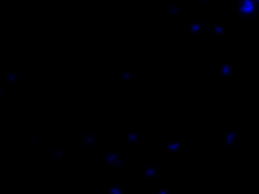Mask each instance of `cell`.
<instances>
[{
    "label": "cell",
    "instance_id": "15",
    "mask_svg": "<svg viewBox=\"0 0 259 194\" xmlns=\"http://www.w3.org/2000/svg\"><path fill=\"white\" fill-rule=\"evenodd\" d=\"M156 194H170V190L169 189H163L160 190L156 193Z\"/></svg>",
    "mask_w": 259,
    "mask_h": 194
},
{
    "label": "cell",
    "instance_id": "9",
    "mask_svg": "<svg viewBox=\"0 0 259 194\" xmlns=\"http://www.w3.org/2000/svg\"><path fill=\"white\" fill-rule=\"evenodd\" d=\"M212 30H213V32L216 35H224L225 34L226 29L224 28V27L223 25H214L212 28Z\"/></svg>",
    "mask_w": 259,
    "mask_h": 194
},
{
    "label": "cell",
    "instance_id": "10",
    "mask_svg": "<svg viewBox=\"0 0 259 194\" xmlns=\"http://www.w3.org/2000/svg\"><path fill=\"white\" fill-rule=\"evenodd\" d=\"M109 194H124L122 187L118 184L109 187Z\"/></svg>",
    "mask_w": 259,
    "mask_h": 194
},
{
    "label": "cell",
    "instance_id": "11",
    "mask_svg": "<svg viewBox=\"0 0 259 194\" xmlns=\"http://www.w3.org/2000/svg\"><path fill=\"white\" fill-rule=\"evenodd\" d=\"M96 137L94 135H84V143L86 146H91V144L94 143V141L95 140Z\"/></svg>",
    "mask_w": 259,
    "mask_h": 194
},
{
    "label": "cell",
    "instance_id": "12",
    "mask_svg": "<svg viewBox=\"0 0 259 194\" xmlns=\"http://www.w3.org/2000/svg\"><path fill=\"white\" fill-rule=\"evenodd\" d=\"M132 75H133V73L130 71H126L123 72V74L121 76V79L123 81V82H129L130 80L132 78Z\"/></svg>",
    "mask_w": 259,
    "mask_h": 194
},
{
    "label": "cell",
    "instance_id": "4",
    "mask_svg": "<svg viewBox=\"0 0 259 194\" xmlns=\"http://www.w3.org/2000/svg\"><path fill=\"white\" fill-rule=\"evenodd\" d=\"M204 26L201 22H195L188 25V31L196 35H202L204 34Z\"/></svg>",
    "mask_w": 259,
    "mask_h": 194
},
{
    "label": "cell",
    "instance_id": "5",
    "mask_svg": "<svg viewBox=\"0 0 259 194\" xmlns=\"http://www.w3.org/2000/svg\"><path fill=\"white\" fill-rule=\"evenodd\" d=\"M182 146H183L182 143H179V142L172 141L167 145V149L171 152H178L181 150Z\"/></svg>",
    "mask_w": 259,
    "mask_h": 194
},
{
    "label": "cell",
    "instance_id": "13",
    "mask_svg": "<svg viewBox=\"0 0 259 194\" xmlns=\"http://www.w3.org/2000/svg\"><path fill=\"white\" fill-rule=\"evenodd\" d=\"M18 73L15 72L10 71L7 74V79L9 82H14L18 78Z\"/></svg>",
    "mask_w": 259,
    "mask_h": 194
},
{
    "label": "cell",
    "instance_id": "14",
    "mask_svg": "<svg viewBox=\"0 0 259 194\" xmlns=\"http://www.w3.org/2000/svg\"><path fill=\"white\" fill-rule=\"evenodd\" d=\"M170 12L172 15H176V14H178L180 12V9L178 6H172L170 9Z\"/></svg>",
    "mask_w": 259,
    "mask_h": 194
},
{
    "label": "cell",
    "instance_id": "8",
    "mask_svg": "<svg viewBox=\"0 0 259 194\" xmlns=\"http://www.w3.org/2000/svg\"><path fill=\"white\" fill-rule=\"evenodd\" d=\"M139 134L135 132V131H130L127 135V141L130 144H134L136 143L139 141Z\"/></svg>",
    "mask_w": 259,
    "mask_h": 194
},
{
    "label": "cell",
    "instance_id": "6",
    "mask_svg": "<svg viewBox=\"0 0 259 194\" xmlns=\"http://www.w3.org/2000/svg\"><path fill=\"white\" fill-rule=\"evenodd\" d=\"M236 137V131L235 130H232V131H229L228 133H227L225 136V139H224V143L227 146H232L233 143H234L235 139Z\"/></svg>",
    "mask_w": 259,
    "mask_h": 194
},
{
    "label": "cell",
    "instance_id": "7",
    "mask_svg": "<svg viewBox=\"0 0 259 194\" xmlns=\"http://www.w3.org/2000/svg\"><path fill=\"white\" fill-rule=\"evenodd\" d=\"M157 175V169L154 166H147L144 167V177L146 178H154Z\"/></svg>",
    "mask_w": 259,
    "mask_h": 194
},
{
    "label": "cell",
    "instance_id": "2",
    "mask_svg": "<svg viewBox=\"0 0 259 194\" xmlns=\"http://www.w3.org/2000/svg\"><path fill=\"white\" fill-rule=\"evenodd\" d=\"M106 161L108 164L114 166H120L123 164V160L116 152H108L105 156Z\"/></svg>",
    "mask_w": 259,
    "mask_h": 194
},
{
    "label": "cell",
    "instance_id": "16",
    "mask_svg": "<svg viewBox=\"0 0 259 194\" xmlns=\"http://www.w3.org/2000/svg\"><path fill=\"white\" fill-rule=\"evenodd\" d=\"M258 14H259V1L258 2Z\"/></svg>",
    "mask_w": 259,
    "mask_h": 194
},
{
    "label": "cell",
    "instance_id": "1",
    "mask_svg": "<svg viewBox=\"0 0 259 194\" xmlns=\"http://www.w3.org/2000/svg\"><path fill=\"white\" fill-rule=\"evenodd\" d=\"M236 12L242 18H253L258 14V2L252 0H241L236 6Z\"/></svg>",
    "mask_w": 259,
    "mask_h": 194
},
{
    "label": "cell",
    "instance_id": "3",
    "mask_svg": "<svg viewBox=\"0 0 259 194\" xmlns=\"http://www.w3.org/2000/svg\"><path fill=\"white\" fill-rule=\"evenodd\" d=\"M220 75L224 78H231L233 75V68L229 62H224L220 66L218 70Z\"/></svg>",
    "mask_w": 259,
    "mask_h": 194
}]
</instances>
